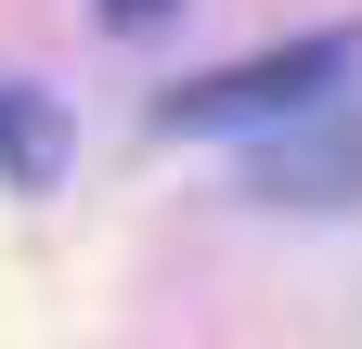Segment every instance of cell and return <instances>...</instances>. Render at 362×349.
Returning a JSON list of instances; mask_svg holds the SVG:
<instances>
[{
    "label": "cell",
    "instance_id": "1",
    "mask_svg": "<svg viewBox=\"0 0 362 349\" xmlns=\"http://www.w3.org/2000/svg\"><path fill=\"white\" fill-rule=\"evenodd\" d=\"M349 65H362V39H285V52H259V65H220V78H194V91H168V129H272V117H310V104H337Z\"/></svg>",
    "mask_w": 362,
    "mask_h": 349
},
{
    "label": "cell",
    "instance_id": "2",
    "mask_svg": "<svg viewBox=\"0 0 362 349\" xmlns=\"http://www.w3.org/2000/svg\"><path fill=\"white\" fill-rule=\"evenodd\" d=\"M52 155H65V129H52V104L0 78V182H52Z\"/></svg>",
    "mask_w": 362,
    "mask_h": 349
},
{
    "label": "cell",
    "instance_id": "3",
    "mask_svg": "<svg viewBox=\"0 0 362 349\" xmlns=\"http://www.w3.org/2000/svg\"><path fill=\"white\" fill-rule=\"evenodd\" d=\"M168 13V0H104V26H156Z\"/></svg>",
    "mask_w": 362,
    "mask_h": 349
}]
</instances>
